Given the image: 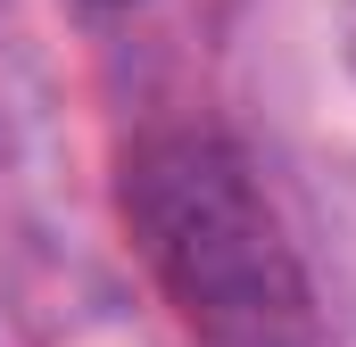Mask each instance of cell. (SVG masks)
<instances>
[{
    "mask_svg": "<svg viewBox=\"0 0 356 347\" xmlns=\"http://www.w3.org/2000/svg\"><path fill=\"white\" fill-rule=\"evenodd\" d=\"M340 50H348V67H356V0H340Z\"/></svg>",
    "mask_w": 356,
    "mask_h": 347,
    "instance_id": "2",
    "label": "cell"
},
{
    "mask_svg": "<svg viewBox=\"0 0 356 347\" xmlns=\"http://www.w3.org/2000/svg\"><path fill=\"white\" fill-rule=\"evenodd\" d=\"M99 8H124V0H99Z\"/></svg>",
    "mask_w": 356,
    "mask_h": 347,
    "instance_id": "3",
    "label": "cell"
},
{
    "mask_svg": "<svg viewBox=\"0 0 356 347\" xmlns=\"http://www.w3.org/2000/svg\"><path fill=\"white\" fill-rule=\"evenodd\" d=\"M124 223L199 347H323L315 281L224 133L141 141L124 158Z\"/></svg>",
    "mask_w": 356,
    "mask_h": 347,
    "instance_id": "1",
    "label": "cell"
}]
</instances>
